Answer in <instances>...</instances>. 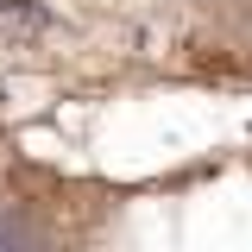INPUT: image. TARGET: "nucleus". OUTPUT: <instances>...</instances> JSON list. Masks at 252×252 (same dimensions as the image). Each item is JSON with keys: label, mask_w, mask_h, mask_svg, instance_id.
<instances>
[{"label": "nucleus", "mask_w": 252, "mask_h": 252, "mask_svg": "<svg viewBox=\"0 0 252 252\" xmlns=\"http://www.w3.org/2000/svg\"><path fill=\"white\" fill-rule=\"evenodd\" d=\"M0 252H26V233H19L6 215H0Z\"/></svg>", "instance_id": "1"}]
</instances>
